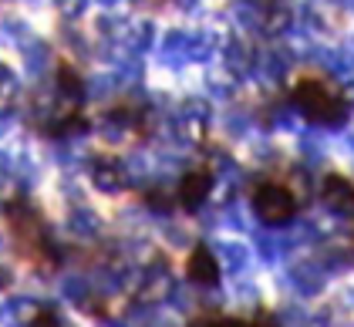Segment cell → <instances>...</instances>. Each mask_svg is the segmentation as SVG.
I'll return each instance as SVG.
<instances>
[{
  "label": "cell",
  "mask_w": 354,
  "mask_h": 327,
  "mask_svg": "<svg viewBox=\"0 0 354 327\" xmlns=\"http://www.w3.org/2000/svg\"><path fill=\"white\" fill-rule=\"evenodd\" d=\"M192 327H253V324L233 321V317H206V321H192Z\"/></svg>",
  "instance_id": "obj_6"
},
{
  "label": "cell",
  "mask_w": 354,
  "mask_h": 327,
  "mask_svg": "<svg viewBox=\"0 0 354 327\" xmlns=\"http://www.w3.org/2000/svg\"><path fill=\"white\" fill-rule=\"evenodd\" d=\"M324 199L330 209H341V213H351L354 209V186L351 179H344V176H337V172H330L324 179Z\"/></svg>",
  "instance_id": "obj_3"
},
{
  "label": "cell",
  "mask_w": 354,
  "mask_h": 327,
  "mask_svg": "<svg viewBox=\"0 0 354 327\" xmlns=\"http://www.w3.org/2000/svg\"><path fill=\"white\" fill-rule=\"evenodd\" d=\"M34 327H57L55 314H41V317H37V321H34Z\"/></svg>",
  "instance_id": "obj_7"
},
{
  "label": "cell",
  "mask_w": 354,
  "mask_h": 327,
  "mask_svg": "<svg viewBox=\"0 0 354 327\" xmlns=\"http://www.w3.org/2000/svg\"><path fill=\"white\" fill-rule=\"evenodd\" d=\"M186 273H189V280H196V283H216L219 280V267H216V260H213V253H209L206 246H196L189 253Z\"/></svg>",
  "instance_id": "obj_4"
},
{
  "label": "cell",
  "mask_w": 354,
  "mask_h": 327,
  "mask_svg": "<svg viewBox=\"0 0 354 327\" xmlns=\"http://www.w3.org/2000/svg\"><path fill=\"white\" fill-rule=\"evenodd\" d=\"M257 213L263 223H287V219L297 213V199H294V192L287 189V186H280V183H263L260 189H257Z\"/></svg>",
  "instance_id": "obj_2"
},
{
  "label": "cell",
  "mask_w": 354,
  "mask_h": 327,
  "mask_svg": "<svg viewBox=\"0 0 354 327\" xmlns=\"http://www.w3.org/2000/svg\"><path fill=\"white\" fill-rule=\"evenodd\" d=\"M209 192V172H189L183 183H179V203L186 209H196Z\"/></svg>",
  "instance_id": "obj_5"
},
{
  "label": "cell",
  "mask_w": 354,
  "mask_h": 327,
  "mask_svg": "<svg viewBox=\"0 0 354 327\" xmlns=\"http://www.w3.org/2000/svg\"><path fill=\"white\" fill-rule=\"evenodd\" d=\"M294 105L317 125H337V122H344V111H348L344 102L324 82H314V78H304L294 84Z\"/></svg>",
  "instance_id": "obj_1"
}]
</instances>
